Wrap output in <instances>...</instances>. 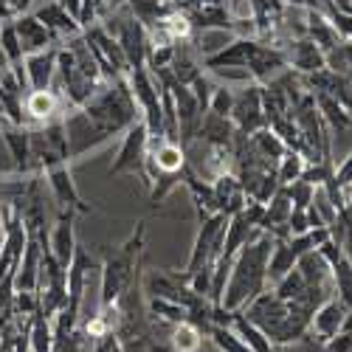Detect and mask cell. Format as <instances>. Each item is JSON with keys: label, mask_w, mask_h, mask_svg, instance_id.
I'll return each instance as SVG.
<instances>
[{"label": "cell", "mask_w": 352, "mask_h": 352, "mask_svg": "<svg viewBox=\"0 0 352 352\" xmlns=\"http://www.w3.org/2000/svg\"><path fill=\"white\" fill-rule=\"evenodd\" d=\"M274 237L268 231H259L251 237L237 254H234L231 271L223 287L220 307L228 313L245 310L262 290H268V254H271Z\"/></svg>", "instance_id": "cell-1"}, {"label": "cell", "mask_w": 352, "mask_h": 352, "mask_svg": "<svg viewBox=\"0 0 352 352\" xmlns=\"http://www.w3.org/2000/svg\"><path fill=\"white\" fill-rule=\"evenodd\" d=\"M9 79H14V71H12V65H9V56H6V51L0 48V85L9 82Z\"/></svg>", "instance_id": "cell-35"}, {"label": "cell", "mask_w": 352, "mask_h": 352, "mask_svg": "<svg viewBox=\"0 0 352 352\" xmlns=\"http://www.w3.org/2000/svg\"><path fill=\"white\" fill-rule=\"evenodd\" d=\"M192 94H195V99L200 102V107L203 110H209V99H212V94H214V85H212V79L206 76V74H197L195 79H192Z\"/></svg>", "instance_id": "cell-32"}, {"label": "cell", "mask_w": 352, "mask_h": 352, "mask_svg": "<svg viewBox=\"0 0 352 352\" xmlns=\"http://www.w3.org/2000/svg\"><path fill=\"white\" fill-rule=\"evenodd\" d=\"M184 186L189 189L192 195V203H195V212L197 217H212V214H220L217 209V197H214V189H212V181H203L200 175H195L189 166H184Z\"/></svg>", "instance_id": "cell-18"}, {"label": "cell", "mask_w": 352, "mask_h": 352, "mask_svg": "<svg viewBox=\"0 0 352 352\" xmlns=\"http://www.w3.org/2000/svg\"><path fill=\"white\" fill-rule=\"evenodd\" d=\"M164 91L172 94V102H175V110H178V122H181V144L186 146L192 138H197V130H200V122H203V110L200 102L195 99L192 87L189 85H181L175 82L172 87H164Z\"/></svg>", "instance_id": "cell-7"}, {"label": "cell", "mask_w": 352, "mask_h": 352, "mask_svg": "<svg viewBox=\"0 0 352 352\" xmlns=\"http://www.w3.org/2000/svg\"><path fill=\"white\" fill-rule=\"evenodd\" d=\"M45 184L56 200L60 209H68V212H76V214H87L91 206L82 200L76 184H74V175H71V161H56L51 166H45Z\"/></svg>", "instance_id": "cell-5"}, {"label": "cell", "mask_w": 352, "mask_h": 352, "mask_svg": "<svg viewBox=\"0 0 352 352\" xmlns=\"http://www.w3.org/2000/svg\"><path fill=\"white\" fill-rule=\"evenodd\" d=\"M231 122L243 135H254L262 127H268L265 110H262V85L259 82H243V91H234V107Z\"/></svg>", "instance_id": "cell-3"}, {"label": "cell", "mask_w": 352, "mask_h": 352, "mask_svg": "<svg viewBox=\"0 0 352 352\" xmlns=\"http://www.w3.org/2000/svg\"><path fill=\"white\" fill-rule=\"evenodd\" d=\"M330 271H333V290H336V296L346 307H352V262L346 256H338L330 265Z\"/></svg>", "instance_id": "cell-26"}, {"label": "cell", "mask_w": 352, "mask_h": 352, "mask_svg": "<svg viewBox=\"0 0 352 352\" xmlns=\"http://www.w3.org/2000/svg\"><path fill=\"white\" fill-rule=\"evenodd\" d=\"M296 268H299V274L305 276V282H307V285H333L330 262H327L324 256H321V251H318V248H313V251L302 254V256H299V262H296Z\"/></svg>", "instance_id": "cell-22"}, {"label": "cell", "mask_w": 352, "mask_h": 352, "mask_svg": "<svg viewBox=\"0 0 352 352\" xmlns=\"http://www.w3.org/2000/svg\"><path fill=\"white\" fill-rule=\"evenodd\" d=\"M0 20H14V9L9 6V0H0Z\"/></svg>", "instance_id": "cell-37"}, {"label": "cell", "mask_w": 352, "mask_h": 352, "mask_svg": "<svg viewBox=\"0 0 352 352\" xmlns=\"http://www.w3.org/2000/svg\"><path fill=\"white\" fill-rule=\"evenodd\" d=\"M346 313H349V307H346L338 296H330L324 305H321V307L313 313V318H310V333H313L321 344H324L327 338H333L336 333H341Z\"/></svg>", "instance_id": "cell-15"}, {"label": "cell", "mask_w": 352, "mask_h": 352, "mask_svg": "<svg viewBox=\"0 0 352 352\" xmlns=\"http://www.w3.org/2000/svg\"><path fill=\"white\" fill-rule=\"evenodd\" d=\"M186 307L172 302V299H158V296H146V318H150V327H166L172 330L175 324L186 321Z\"/></svg>", "instance_id": "cell-20"}, {"label": "cell", "mask_w": 352, "mask_h": 352, "mask_svg": "<svg viewBox=\"0 0 352 352\" xmlns=\"http://www.w3.org/2000/svg\"><path fill=\"white\" fill-rule=\"evenodd\" d=\"M0 124H6V116H3V102H0Z\"/></svg>", "instance_id": "cell-40"}, {"label": "cell", "mask_w": 352, "mask_h": 352, "mask_svg": "<svg viewBox=\"0 0 352 352\" xmlns=\"http://www.w3.org/2000/svg\"><path fill=\"white\" fill-rule=\"evenodd\" d=\"M271 290L276 293V296L282 299V302H296L299 296H302V293L307 290V282H305V276L299 274V268H293L290 274H285L276 285H271Z\"/></svg>", "instance_id": "cell-29"}, {"label": "cell", "mask_w": 352, "mask_h": 352, "mask_svg": "<svg viewBox=\"0 0 352 352\" xmlns=\"http://www.w3.org/2000/svg\"><path fill=\"white\" fill-rule=\"evenodd\" d=\"M285 54H287V68L296 71L302 76L307 74H316L324 68V51H321L310 37H296L285 45Z\"/></svg>", "instance_id": "cell-14"}, {"label": "cell", "mask_w": 352, "mask_h": 352, "mask_svg": "<svg viewBox=\"0 0 352 352\" xmlns=\"http://www.w3.org/2000/svg\"><path fill=\"white\" fill-rule=\"evenodd\" d=\"M321 352H352V330H341L321 344Z\"/></svg>", "instance_id": "cell-33"}, {"label": "cell", "mask_w": 352, "mask_h": 352, "mask_svg": "<svg viewBox=\"0 0 352 352\" xmlns=\"http://www.w3.org/2000/svg\"><path fill=\"white\" fill-rule=\"evenodd\" d=\"M56 51H60V45L37 51V54H25V82H28V91H51V87H54Z\"/></svg>", "instance_id": "cell-12"}, {"label": "cell", "mask_w": 352, "mask_h": 352, "mask_svg": "<svg viewBox=\"0 0 352 352\" xmlns=\"http://www.w3.org/2000/svg\"><path fill=\"white\" fill-rule=\"evenodd\" d=\"M245 71H248L251 82L265 85L268 79H274V74L287 71V54H285V48H279V45L256 43L251 60H248V65H245Z\"/></svg>", "instance_id": "cell-11"}, {"label": "cell", "mask_w": 352, "mask_h": 352, "mask_svg": "<svg viewBox=\"0 0 352 352\" xmlns=\"http://www.w3.org/2000/svg\"><path fill=\"white\" fill-rule=\"evenodd\" d=\"M305 164H307V161H305L302 153L287 150V153L276 161V166H274L279 186H287V184H293V181H299V178H302V172H305Z\"/></svg>", "instance_id": "cell-27"}, {"label": "cell", "mask_w": 352, "mask_h": 352, "mask_svg": "<svg viewBox=\"0 0 352 352\" xmlns=\"http://www.w3.org/2000/svg\"><path fill=\"white\" fill-rule=\"evenodd\" d=\"M0 243H3V206H0Z\"/></svg>", "instance_id": "cell-39"}, {"label": "cell", "mask_w": 352, "mask_h": 352, "mask_svg": "<svg viewBox=\"0 0 352 352\" xmlns=\"http://www.w3.org/2000/svg\"><path fill=\"white\" fill-rule=\"evenodd\" d=\"M32 12H34L60 40H68V37L82 34V25L76 23V17L60 3V0H43V3L34 6Z\"/></svg>", "instance_id": "cell-17"}, {"label": "cell", "mask_w": 352, "mask_h": 352, "mask_svg": "<svg viewBox=\"0 0 352 352\" xmlns=\"http://www.w3.org/2000/svg\"><path fill=\"white\" fill-rule=\"evenodd\" d=\"M0 138H3L6 150L14 161V172L28 178L32 172V127L25 124H0Z\"/></svg>", "instance_id": "cell-9"}, {"label": "cell", "mask_w": 352, "mask_h": 352, "mask_svg": "<svg viewBox=\"0 0 352 352\" xmlns=\"http://www.w3.org/2000/svg\"><path fill=\"white\" fill-rule=\"evenodd\" d=\"M76 212L60 209V217H56V226L48 231V251L60 259V265H71V259L76 254Z\"/></svg>", "instance_id": "cell-10"}, {"label": "cell", "mask_w": 352, "mask_h": 352, "mask_svg": "<svg viewBox=\"0 0 352 352\" xmlns=\"http://www.w3.org/2000/svg\"><path fill=\"white\" fill-rule=\"evenodd\" d=\"M144 237H146V223H135V231L124 245L116 248L104 262H102V285H99V307H110L119 302V296L127 290V285L138 276L141 268V251H144Z\"/></svg>", "instance_id": "cell-2"}, {"label": "cell", "mask_w": 352, "mask_h": 352, "mask_svg": "<svg viewBox=\"0 0 352 352\" xmlns=\"http://www.w3.org/2000/svg\"><path fill=\"white\" fill-rule=\"evenodd\" d=\"M231 327L240 333V338L248 344L251 352H276V346L271 344V338L262 333L256 324H251V321L243 316V313H234V321H231Z\"/></svg>", "instance_id": "cell-23"}, {"label": "cell", "mask_w": 352, "mask_h": 352, "mask_svg": "<svg viewBox=\"0 0 352 352\" xmlns=\"http://www.w3.org/2000/svg\"><path fill=\"white\" fill-rule=\"evenodd\" d=\"M146 141H150V130H146V124L138 119L133 127H127V133L122 138V146H119V153H116V161L107 169L110 178H116V175H135V172L141 175L144 172Z\"/></svg>", "instance_id": "cell-4"}, {"label": "cell", "mask_w": 352, "mask_h": 352, "mask_svg": "<svg viewBox=\"0 0 352 352\" xmlns=\"http://www.w3.org/2000/svg\"><path fill=\"white\" fill-rule=\"evenodd\" d=\"M85 352H91V349H85Z\"/></svg>", "instance_id": "cell-41"}, {"label": "cell", "mask_w": 352, "mask_h": 352, "mask_svg": "<svg viewBox=\"0 0 352 352\" xmlns=\"http://www.w3.org/2000/svg\"><path fill=\"white\" fill-rule=\"evenodd\" d=\"M344 212H346V217L352 220V184L344 189Z\"/></svg>", "instance_id": "cell-36"}, {"label": "cell", "mask_w": 352, "mask_h": 352, "mask_svg": "<svg viewBox=\"0 0 352 352\" xmlns=\"http://www.w3.org/2000/svg\"><path fill=\"white\" fill-rule=\"evenodd\" d=\"M231 107H234V91L226 87V85H214V94L209 99V113H217V116L231 119Z\"/></svg>", "instance_id": "cell-30"}, {"label": "cell", "mask_w": 352, "mask_h": 352, "mask_svg": "<svg viewBox=\"0 0 352 352\" xmlns=\"http://www.w3.org/2000/svg\"><path fill=\"white\" fill-rule=\"evenodd\" d=\"M287 189V195H290V200H293V209H307L310 203H313V195H316V186L313 184H307V181H293V184H287L285 186Z\"/></svg>", "instance_id": "cell-31"}, {"label": "cell", "mask_w": 352, "mask_h": 352, "mask_svg": "<svg viewBox=\"0 0 352 352\" xmlns=\"http://www.w3.org/2000/svg\"><path fill=\"white\" fill-rule=\"evenodd\" d=\"M209 338L214 341V346L220 352H251L248 344L240 338V333L231 324H212L209 327Z\"/></svg>", "instance_id": "cell-28"}, {"label": "cell", "mask_w": 352, "mask_h": 352, "mask_svg": "<svg viewBox=\"0 0 352 352\" xmlns=\"http://www.w3.org/2000/svg\"><path fill=\"white\" fill-rule=\"evenodd\" d=\"M333 184H336L341 192L352 184V153H349V155H346V158L333 169Z\"/></svg>", "instance_id": "cell-34"}, {"label": "cell", "mask_w": 352, "mask_h": 352, "mask_svg": "<svg viewBox=\"0 0 352 352\" xmlns=\"http://www.w3.org/2000/svg\"><path fill=\"white\" fill-rule=\"evenodd\" d=\"M166 341H169L172 352H197L203 344V333L192 324V321H181V324H175L169 330Z\"/></svg>", "instance_id": "cell-24"}, {"label": "cell", "mask_w": 352, "mask_h": 352, "mask_svg": "<svg viewBox=\"0 0 352 352\" xmlns=\"http://www.w3.org/2000/svg\"><path fill=\"white\" fill-rule=\"evenodd\" d=\"M197 138L206 141L212 146H234V138H237V127H234L231 119L226 116H217V113H203V122H200V130H197Z\"/></svg>", "instance_id": "cell-19"}, {"label": "cell", "mask_w": 352, "mask_h": 352, "mask_svg": "<svg viewBox=\"0 0 352 352\" xmlns=\"http://www.w3.org/2000/svg\"><path fill=\"white\" fill-rule=\"evenodd\" d=\"M28 346H32V352L54 349V327H51V318H45L43 313H34L28 318Z\"/></svg>", "instance_id": "cell-25"}, {"label": "cell", "mask_w": 352, "mask_h": 352, "mask_svg": "<svg viewBox=\"0 0 352 352\" xmlns=\"http://www.w3.org/2000/svg\"><path fill=\"white\" fill-rule=\"evenodd\" d=\"M256 43H259V40H254V37H237L231 45H223L220 51L203 56V68H209V71L240 68V71H245L251 54H254V48H256Z\"/></svg>", "instance_id": "cell-13"}, {"label": "cell", "mask_w": 352, "mask_h": 352, "mask_svg": "<svg viewBox=\"0 0 352 352\" xmlns=\"http://www.w3.org/2000/svg\"><path fill=\"white\" fill-rule=\"evenodd\" d=\"M63 96L60 91H28L25 94V116H28V124L37 127V124H45L51 119H60L63 116ZM68 110V107H65Z\"/></svg>", "instance_id": "cell-16"}, {"label": "cell", "mask_w": 352, "mask_h": 352, "mask_svg": "<svg viewBox=\"0 0 352 352\" xmlns=\"http://www.w3.org/2000/svg\"><path fill=\"white\" fill-rule=\"evenodd\" d=\"M9 6L14 9V14H23V12H32V6H28V0H9Z\"/></svg>", "instance_id": "cell-38"}, {"label": "cell", "mask_w": 352, "mask_h": 352, "mask_svg": "<svg viewBox=\"0 0 352 352\" xmlns=\"http://www.w3.org/2000/svg\"><path fill=\"white\" fill-rule=\"evenodd\" d=\"M12 23H14V28H17V37H20L25 54H37V51H45V48H54V45L63 43L34 12L14 14Z\"/></svg>", "instance_id": "cell-8"}, {"label": "cell", "mask_w": 352, "mask_h": 352, "mask_svg": "<svg viewBox=\"0 0 352 352\" xmlns=\"http://www.w3.org/2000/svg\"><path fill=\"white\" fill-rule=\"evenodd\" d=\"M299 262V254L293 251L290 240H279L274 237V245H271V254H268V285H276L285 274H290L293 268H296Z\"/></svg>", "instance_id": "cell-21"}, {"label": "cell", "mask_w": 352, "mask_h": 352, "mask_svg": "<svg viewBox=\"0 0 352 352\" xmlns=\"http://www.w3.org/2000/svg\"><path fill=\"white\" fill-rule=\"evenodd\" d=\"M287 310H290V305L282 302L274 290H262L259 296H256L245 310H240V313L251 321V324H256L268 338H274L276 330L282 327V321L287 318Z\"/></svg>", "instance_id": "cell-6"}]
</instances>
